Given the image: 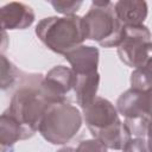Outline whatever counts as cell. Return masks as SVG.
<instances>
[{
    "instance_id": "obj_1",
    "label": "cell",
    "mask_w": 152,
    "mask_h": 152,
    "mask_svg": "<svg viewBox=\"0 0 152 152\" xmlns=\"http://www.w3.org/2000/svg\"><path fill=\"white\" fill-rule=\"evenodd\" d=\"M36 34L48 49L59 55H65L87 39L83 18L76 14L44 18L37 24Z\"/></svg>"
},
{
    "instance_id": "obj_2",
    "label": "cell",
    "mask_w": 152,
    "mask_h": 152,
    "mask_svg": "<svg viewBox=\"0 0 152 152\" xmlns=\"http://www.w3.org/2000/svg\"><path fill=\"white\" fill-rule=\"evenodd\" d=\"M40 76L42 75L28 76L27 82H24L15 90L11 99L10 107L5 110L33 133L38 131L43 115L51 106L40 90Z\"/></svg>"
},
{
    "instance_id": "obj_3",
    "label": "cell",
    "mask_w": 152,
    "mask_h": 152,
    "mask_svg": "<svg viewBox=\"0 0 152 152\" xmlns=\"http://www.w3.org/2000/svg\"><path fill=\"white\" fill-rule=\"evenodd\" d=\"M82 127V114L78 108L68 103L51 104L42 118L38 131L53 145H64L72 140Z\"/></svg>"
},
{
    "instance_id": "obj_4",
    "label": "cell",
    "mask_w": 152,
    "mask_h": 152,
    "mask_svg": "<svg viewBox=\"0 0 152 152\" xmlns=\"http://www.w3.org/2000/svg\"><path fill=\"white\" fill-rule=\"evenodd\" d=\"M86 38L103 48H118L124 36V25L118 19L110 1H93L83 17Z\"/></svg>"
},
{
    "instance_id": "obj_5",
    "label": "cell",
    "mask_w": 152,
    "mask_h": 152,
    "mask_svg": "<svg viewBox=\"0 0 152 152\" xmlns=\"http://www.w3.org/2000/svg\"><path fill=\"white\" fill-rule=\"evenodd\" d=\"M151 33L145 25L124 26V36L118 45L120 59L138 69L151 65Z\"/></svg>"
},
{
    "instance_id": "obj_6",
    "label": "cell",
    "mask_w": 152,
    "mask_h": 152,
    "mask_svg": "<svg viewBox=\"0 0 152 152\" xmlns=\"http://www.w3.org/2000/svg\"><path fill=\"white\" fill-rule=\"evenodd\" d=\"M39 87L51 104L66 102V96L74 87V74L70 68L56 65L42 77Z\"/></svg>"
},
{
    "instance_id": "obj_7",
    "label": "cell",
    "mask_w": 152,
    "mask_h": 152,
    "mask_svg": "<svg viewBox=\"0 0 152 152\" xmlns=\"http://www.w3.org/2000/svg\"><path fill=\"white\" fill-rule=\"evenodd\" d=\"M83 119L94 138L101 131L120 121L115 106L107 99L100 96H96L86 108H83Z\"/></svg>"
},
{
    "instance_id": "obj_8",
    "label": "cell",
    "mask_w": 152,
    "mask_h": 152,
    "mask_svg": "<svg viewBox=\"0 0 152 152\" xmlns=\"http://www.w3.org/2000/svg\"><path fill=\"white\" fill-rule=\"evenodd\" d=\"M115 108L125 119L150 118L151 91L131 88L119 96Z\"/></svg>"
},
{
    "instance_id": "obj_9",
    "label": "cell",
    "mask_w": 152,
    "mask_h": 152,
    "mask_svg": "<svg viewBox=\"0 0 152 152\" xmlns=\"http://www.w3.org/2000/svg\"><path fill=\"white\" fill-rule=\"evenodd\" d=\"M34 21L32 7L23 2H10L0 7V23L5 30H24Z\"/></svg>"
},
{
    "instance_id": "obj_10",
    "label": "cell",
    "mask_w": 152,
    "mask_h": 152,
    "mask_svg": "<svg viewBox=\"0 0 152 152\" xmlns=\"http://www.w3.org/2000/svg\"><path fill=\"white\" fill-rule=\"evenodd\" d=\"M99 50L95 46L80 45L64 55L65 59L71 65V71L75 75L97 72Z\"/></svg>"
},
{
    "instance_id": "obj_11",
    "label": "cell",
    "mask_w": 152,
    "mask_h": 152,
    "mask_svg": "<svg viewBox=\"0 0 152 152\" xmlns=\"http://www.w3.org/2000/svg\"><path fill=\"white\" fill-rule=\"evenodd\" d=\"M33 134L8 113L4 112L0 115V145L7 151L11 152L17 141L28 139Z\"/></svg>"
},
{
    "instance_id": "obj_12",
    "label": "cell",
    "mask_w": 152,
    "mask_h": 152,
    "mask_svg": "<svg viewBox=\"0 0 152 152\" xmlns=\"http://www.w3.org/2000/svg\"><path fill=\"white\" fill-rule=\"evenodd\" d=\"M114 12L124 26L142 25L147 17V4L140 0H121L115 2Z\"/></svg>"
},
{
    "instance_id": "obj_13",
    "label": "cell",
    "mask_w": 152,
    "mask_h": 152,
    "mask_svg": "<svg viewBox=\"0 0 152 152\" xmlns=\"http://www.w3.org/2000/svg\"><path fill=\"white\" fill-rule=\"evenodd\" d=\"M99 84H100V74L99 72L83 74V75L74 74L72 89L76 95V102L80 104V107L82 109L86 108L96 97Z\"/></svg>"
},
{
    "instance_id": "obj_14",
    "label": "cell",
    "mask_w": 152,
    "mask_h": 152,
    "mask_svg": "<svg viewBox=\"0 0 152 152\" xmlns=\"http://www.w3.org/2000/svg\"><path fill=\"white\" fill-rule=\"evenodd\" d=\"M129 138H132V137L127 132L124 122L120 120L116 124L109 126L108 128L101 131L94 139H97L107 148L121 150Z\"/></svg>"
},
{
    "instance_id": "obj_15",
    "label": "cell",
    "mask_w": 152,
    "mask_h": 152,
    "mask_svg": "<svg viewBox=\"0 0 152 152\" xmlns=\"http://www.w3.org/2000/svg\"><path fill=\"white\" fill-rule=\"evenodd\" d=\"M18 76V70L14 64L0 53V89L6 90L14 86Z\"/></svg>"
},
{
    "instance_id": "obj_16",
    "label": "cell",
    "mask_w": 152,
    "mask_h": 152,
    "mask_svg": "<svg viewBox=\"0 0 152 152\" xmlns=\"http://www.w3.org/2000/svg\"><path fill=\"white\" fill-rule=\"evenodd\" d=\"M131 88L151 91V65L134 69L131 75Z\"/></svg>"
},
{
    "instance_id": "obj_17",
    "label": "cell",
    "mask_w": 152,
    "mask_h": 152,
    "mask_svg": "<svg viewBox=\"0 0 152 152\" xmlns=\"http://www.w3.org/2000/svg\"><path fill=\"white\" fill-rule=\"evenodd\" d=\"M124 125L131 137L134 135L137 138H147V135H148L150 118L125 119Z\"/></svg>"
},
{
    "instance_id": "obj_18",
    "label": "cell",
    "mask_w": 152,
    "mask_h": 152,
    "mask_svg": "<svg viewBox=\"0 0 152 152\" xmlns=\"http://www.w3.org/2000/svg\"><path fill=\"white\" fill-rule=\"evenodd\" d=\"M50 4L58 13L64 15H75L82 6V1H50Z\"/></svg>"
},
{
    "instance_id": "obj_19",
    "label": "cell",
    "mask_w": 152,
    "mask_h": 152,
    "mask_svg": "<svg viewBox=\"0 0 152 152\" xmlns=\"http://www.w3.org/2000/svg\"><path fill=\"white\" fill-rule=\"evenodd\" d=\"M122 152H150L147 138H129L121 148Z\"/></svg>"
},
{
    "instance_id": "obj_20",
    "label": "cell",
    "mask_w": 152,
    "mask_h": 152,
    "mask_svg": "<svg viewBox=\"0 0 152 152\" xmlns=\"http://www.w3.org/2000/svg\"><path fill=\"white\" fill-rule=\"evenodd\" d=\"M75 152H107V147L97 139H88L81 141Z\"/></svg>"
},
{
    "instance_id": "obj_21",
    "label": "cell",
    "mask_w": 152,
    "mask_h": 152,
    "mask_svg": "<svg viewBox=\"0 0 152 152\" xmlns=\"http://www.w3.org/2000/svg\"><path fill=\"white\" fill-rule=\"evenodd\" d=\"M7 46H8V36L6 30L2 27L0 23V53L5 52L7 50Z\"/></svg>"
},
{
    "instance_id": "obj_22",
    "label": "cell",
    "mask_w": 152,
    "mask_h": 152,
    "mask_svg": "<svg viewBox=\"0 0 152 152\" xmlns=\"http://www.w3.org/2000/svg\"><path fill=\"white\" fill-rule=\"evenodd\" d=\"M57 152H75V148H72V147H63V148L58 150Z\"/></svg>"
},
{
    "instance_id": "obj_23",
    "label": "cell",
    "mask_w": 152,
    "mask_h": 152,
    "mask_svg": "<svg viewBox=\"0 0 152 152\" xmlns=\"http://www.w3.org/2000/svg\"><path fill=\"white\" fill-rule=\"evenodd\" d=\"M0 152H10V151H7L6 148H4V147L0 145Z\"/></svg>"
}]
</instances>
